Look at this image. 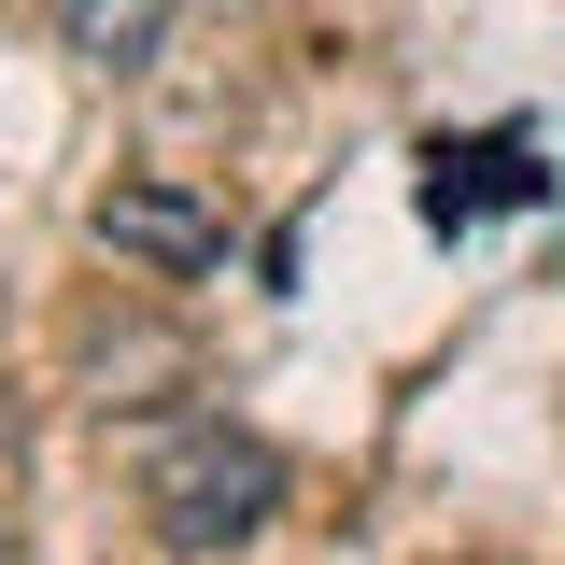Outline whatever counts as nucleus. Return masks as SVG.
Listing matches in <instances>:
<instances>
[{
  "instance_id": "1",
  "label": "nucleus",
  "mask_w": 565,
  "mask_h": 565,
  "mask_svg": "<svg viewBox=\"0 0 565 565\" xmlns=\"http://www.w3.org/2000/svg\"><path fill=\"white\" fill-rule=\"evenodd\" d=\"M141 523H156V552H255L282 523V452L255 438V424H226V411H184V424H156L141 438Z\"/></svg>"
},
{
  "instance_id": "2",
  "label": "nucleus",
  "mask_w": 565,
  "mask_h": 565,
  "mask_svg": "<svg viewBox=\"0 0 565 565\" xmlns=\"http://www.w3.org/2000/svg\"><path fill=\"white\" fill-rule=\"evenodd\" d=\"M85 241L128 255V269H156V282L226 269V212H199L184 184H99V199H85Z\"/></svg>"
},
{
  "instance_id": "3",
  "label": "nucleus",
  "mask_w": 565,
  "mask_h": 565,
  "mask_svg": "<svg viewBox=\"0 0 565 565\" xmlns=\"http://www.w3.org/2000/svg\"><path fill=\"white\" fill-rule=\"evenodd\" d=\"M170 29H184V0H71V57L85 71H141Z\"/></svg>"
},
{
  "instance_id": "4",
  "label": "nucleus",
  "mask_w": 565,
  "mask_h": 565,
  "mask_svg": "<svg viewBox=\"0 0 565 565\" xmlns=\"http://www.w3.org/2000/svg\"><path fill=\"white\" fill-rule=\"evenodd\" d=\"M494 199H537V170H523L509 141H494V156H452V141H438V156H424V212H438V226H467V212H494Z\"/></svg>"
},
{
  "instance_id": "5",
  "label": "nucleus",
  "mask_w": 565,
  "mask_h": 565,
  "mask_svg": "<svg viewBox=\"0 0 565 565\" xmlns=\"http://www.w3.org/2000/svg\"><path fill=\"white\" fill-rule=\"evenodd\" d=\"M14 494H29V411L0 396V509H14Z\"/></svg>"
},
{
  "instance_id": "6",
  "label": "nucleus",
  "mask_w": 565,
  "mask_h": 565,
  "mask_svg": "<svg viewBox=\"0 0 565 565\" xmlns=\"http://www.w3.org/2000/svg\"><path fill=\"white\" fill-rule=\"evenodd\" d=\"M0 565H29V537H14V523H0Z\"/></svg>"
},
{
  "instance_id": "7",
  "label": "nucleus",
  "mask_w": 565,
  "mask_h": 565,
  "mask_svg": "<svg viewBox=\"0 0 565 565\" xmlns=\"http://www.w3.org/2000/svg\"><path fill=\"white\" fill-rule=\"evenodd\" d=\"M57 14H71V0H57Z\"/></svg>"
}]
</instances>
